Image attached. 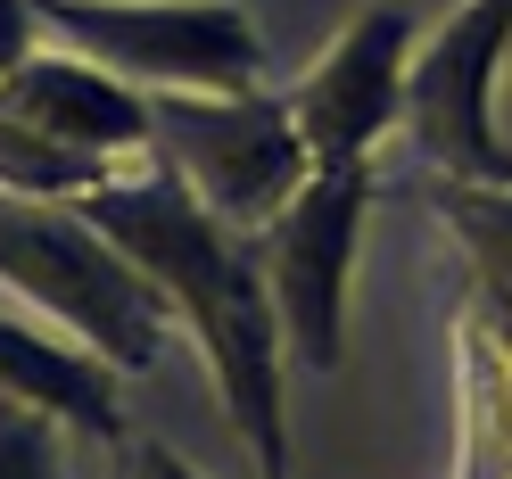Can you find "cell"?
<instances>
[{
	"label": "cell",
	"mask_w": 512,
	"mask_h": 479,
	"mask_svg": "<svg viewBox=\"0 0 512 479\" xmlns=\"http://www.w3.org/2000/svg\"><path fill=\"white\" fill-rule=\"evenodd\" d=\"M75 207H83V223H100L124 257L157 281V298L190 323L199 356L215 364L223 413H232L240 446L256 455V479H290V380H281L290 339H281L273 290L256 273V240L232 232L223 215H207L199 190L174 166H149L133 182H100Z\"/></svg>",
	"instance_id": "1"
},
{
	"label": "cell",
	"mask_w": 512,
	"mask_h": 479,
	"mask_svg": "<svg viewBox=\"0 0 512 479\" xmlns=\"http://www.w3.org/2000/svg\"><path fill=\"white\" fill-rule=\"evenodd\" d=\"M0 281L17 298H34L42 314H58L116 372L157 364V331H166L174 306L157 298V281L100 223H83L75 199H17V190H0Z\"/></svg>",
	"instance_id": "2"
},
{
	"label": "cell",
	"mask_w": 512,
	"mask_h": 479,
	"mask_svg": "<svg viewBox=\"0 0 512 479\" xmlns=\"http://www.w3.org/2000/svg\"><path fill=\"white\" fill-rule=\"evenodd\" d=\"M149 141L232 232H265L314 174L290 100L265 91H149Z\"/></svg>",
	"instance_id": "3"
},
{
	"label": "cell",
	"mask_w": 512,
	"mask_h": 479,
	"mask_svg": "<svg viewBox=\"0 0 512 479\" xmlns=\"http://www.w3.org/2000/svg\"><path fill=\"white\" fill-rule=\"evenodd\" d=\"M34 25L141 91H256L265 75L232 0H34Z\"/></svg>",
	"instance_id": "4"
},
{
	"label": "cell",
	"mask_w": 512,
	"mask_h": 479,
	"mask_svg": "<svg viewBox=\"0 0 512 479\" xmlns=\"http://www.w3.org/2000/svg\"><path fill=\"white\" fill-rule=\"evenodd\" d=\"M364 207H372V166H314L298 199L265 232H248L256 273H265L273 314H281V339L298 347L306 372L339 364V323H347V273H356Z\"/></svg>",
	"instance_id": "5"
},
{
	"label": "cell",
	"mask_w": 512,
	"mask_h": 479,
	"mask_svg": "<svg viewBox=\"0 0 512 479\" xmlns=\"http://www.w3.org/2000/svg\"><path fill=\"white\" fill-rule=\"evenodd\" d=\"M512 58V0H463L405 67V133L446 182L512 190V149L496 133V67Z\"/></svg>",
	"instance_id": "6"
},
{
	"label": "cell",
	"mask_w": 512,
	"mask_h": 479,
	"mask_svg": "<svg viewBox=\"0 0 512 479\" xmlns=\"http://www.w3.org/2000/svg\"><path fill=\"white\" fill-rule=\"evenodd\" d=\"M405 67H413V17L405 9H364L281 91L314 166H372V141L389 124H405Z\"/></svg>",
	"instance_id": "7"
},
{
	"label": "cell",
	"mask_w": 512,
	"mask_h": 479,
	"mask_svg": "<svg viewBox=\"0 0 512 479\" xmlns=\"http://www.w3.org/2000/svg\"><path fill=\"white\" fill-rule=\"evenodd\" d=\"M0 108L42 124L50 141H67L83 157H133V149H157L149 141V91L124 83L91 58H17L0 75Z\"/></svg>",
	"instance_id": "8"
},
{
	"label": "cell",
	"mask_w": 512,
	"mask_h": 479,
	"mask_svg": "<svg viewBox=\"0 0 512 479\" xmlns=\"http://www.w3.org/2000/svg\"><path fill=\"white\" fill-rule=\"evenodd\" d=\"M0 397H25L58 413L67 430L83 438H124V397H116V364L91 356V347H58V339H34L25 323L0 314Z\"/></svg>",
	"instance_id": "9"
},
{
	"label": "cell",
	"mask_w": 512,
	"mask_h": 479,
	"mask_svg": "<svg viewBox=\"0 0 512 479\" xmlns=\"http://www.w3.org/2000/svg\"><path fill=\"white\" fill-rule=\"evenodd\" d=\"M100 182H116L108 157H83L67 141H50L42 124L0 108V190H17V199H83Z\"/></svg>",
	"instance_id": "10"
},
{
	"label": "cell",
	"mask_w": 512,
	"mask_h": 479,
	"mask_svg": "<svg viewBox=\"0 0 512 479\" xmlns=\"http://www.w3.org/2000/svg\"><path fill=\"white\" fill-rule=\"evenodd\" d=\"M438 207H446V223L463 232V248L479 257V281L512 290V190H488V182H438Z\"/></svg>",
	"instance_id": "11"
},
{
	"label": "cell",
	"mask_w": 512,
	"mask_h": 479,
	"mask_svg": "<svg viewBox=\"0 0 512 479\" xmlns=\"http://www.w3.org/2000/svg\"><path fill=\"white\" fill-rule=\"evenodd\" d=\"M0 479H58V413L0 397Z\"/></svg>",
	"instance_id": "12"
},
{
	"label": "cell",
	"mask_w": 512,
	"mask_h": 479,
	"mask_svg": "<svg viewBox=\"0 0 512 479\" xmlns=\"http://www.w3.org/2000/svg\"><path fill=\"white\" fill-rule=\"evenodd\" d=\"M34 58V0H0V75Z\"/></svg>",
	"instance_id": "13"
},
{
	"label": "cell",
	"mask_w": 512,
	"mask_h": 479,
	"mask_svg": "<svg viewBox=\"0 0 512 479\" xmlns=\"http://www.w3.org/2000/svg\"><path fill=\"white\" fill-rule=\"evenodd\" d=\"M116 479H199V471H190V463H174L166 446L133 438V446H124V463H116Z\"/></svg>",
	"instance_id": "14"
}]
</instances>
